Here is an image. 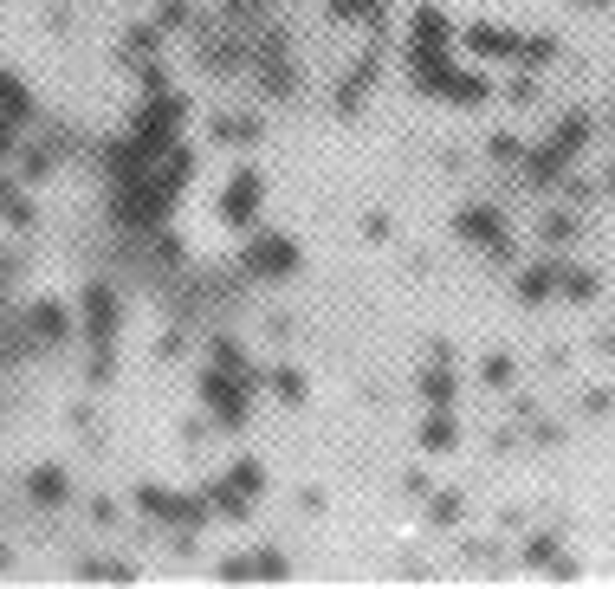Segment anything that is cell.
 Masks as SVG:
<instances>
[{
  "label": "cell",
  "instance_id": "cell-26",
  "mask_svg": "<svg viewBox=\"0 0 615 589\" xmlns=\"http://www.w3.org/2000/svg\"><path fill=\"white\" fill-rule=\"evenodd\" d=\"M460 512H467V505H460V492H434V505H428V518H434V525H454Z\"/></svg>",
  "mask_w": 615,
  "mask_h": 589
},
{
  "label": "cell",
  "instance_id": "cell-33",
  "mask_svg": "<svg viewBox=\"0 0 615 589\" xmlns=\"http://www.w3.org/2000/svg\"><path fill=\"white\" fill-rule=\"evenodd\" d=\"M570 234H577V227H570V214H551V221H544V240H551V246H564Z\"/></svg>",
  "mask_w": 615,
  "mask_h": 589
},
{
  "label": "cell",
  "instance_id": "cell-32",
  "mask_svg": "<svg viewBox=\"0 0 615 589\" xmlns=\"http://www.w3.org/2000/svg\"><path fill=\"white\" fill-rule=\"evenodd\" d=\"M20 123H26V117L0 111V156H13V149H20Z\"/></svg>",
  "mask_w": 615,
  "mask_h": 589
},
{
  "label": "cell",
  "instance_id": "cell-15",
  "mask_svg": "<svg viewBox=\"0 0 615 589\" xmlns=\"http://www.w3.org/2000/svg\"><path fill=\"white\" fill-rule=\"evenodd\" d=\"M454 363H428V376H421V402L428 408H454Z\"/></svg>",
  "mask_w": 615,
  "mask_h": 589
},
{
  "label": "cell",
  "instance_id": "cell-21",
  "mask_svg": "<svg viewBox=\"0 0 615 589\" xmlns=\"http://www.w3.org/2000/svg\"><path fill=\"white\" fill-rule=\"evenodd\" d=\"M551 285H557V266H538V272H525V279H518V298H525V305H544V298H551Z\"/></svg>",
  "mask_w": 615,
  "mask_h": 589
},
{
  "label": "cell",
  "instance_id": "cell-28",
  "mask_svg": "<svg viewBox=\"0 0 615 589\" xmlns=\"http://www.w3.org/2000/svg\"><path fill=\"white\" fill-rule=\"evenodd\" d=\"M253 577H292V564L266 544V551H253Z\"/></svg>",
  "mask_w": 615,
  "mask_h": 589
},
{
  "label": "cell",
  "instance_id": "cell-37",
  "mask_svg": "<svg viewBox=\"0 0 615 589\" xmlns=\"http://www.w3.org/2000/svg\"><path fill=\"white\" fill-rule=\"evenodd\" d=\"M0 570H7V544H0Z\"/></svg>",
  "mask_w": 615,
  "mask_h": 589
},
{
  "label": "cell",
  "instance_id": "cell-11",
  "mask_svg": "<svg viewBox=\"0 0 615 589\" xmlns=\"http://www.w3.org/2000/svg\"><path fill=\"white\" fill-rule=\"evenodd\" d=\"M460 39H467V52H480V59H518V52H525V39H518V33H499V26H467V33H460Z\"/></svg>",
  "mask_w": 615,
  "mask_h": 589
},
{
  "label": "cell",
  "instance_id": "cell-35",
  "mask_svg": "<svg viewBox=\"0 0 615 589\" xmlns=\"http://www.w3.org/2000/svg\"><path fill=\"white\" fill-rule=\"evenodd\" d=\"M91 518H98V525H117V499H91Z\"/></svg>",
  "mask_w": 615,
  "mask_h": 589
},
{
  "label": "cell",
  "instance_id": "cell-30",
  "mask_svg": "<svg viewBox=\"0 0 615 589\" xmlns=\"http://www.w3.org/2000/svg\"><path fill=\"white\" fill-rule=\"evenodd\" d=\"M143 98H169V72H162L156 59L143 65Z\"/></svg>",
  "mask_w": 615,
  "mask_h": 589
},
{
  "label": "cell",
  "instance_id": "cell-16",
  "mask_svg": "<svg viewBox=\"0 0 615 589\" xmlns=\"http://www.w3.org/2000/svg\"><path fill=\"white\" fill-rule=\"evenodd\" d=\"M324 13H331L337 26H382V20H389V13H382V0H331Z\"/></svg>",
  "mask_w": 615,
  "mask_h": 589
},
{
  "label": "cell",
  "instance_id": "cell-2",
  "mask_svg": "<svg viewBox=\"0 0 615 589\" xmlns=\"http://www.w3.org/2000/svg\"><path fill=\"white\" fill-rule=\"evenodd\" d=\"M195 389H201V402H208V415L234 434V428H246V408H253V389H259V382H253V376H234V369H221V363H208V369L195 376Z\"/></svg>",
  "mask_w": 615,
  "mask_h": 589
},
{
  "label": "cell",
  "instance_id": "cell-25",
  "mask_svg": "<svg viewBox=\"0 0 615 589\" xmlns=\"http://www.w3.org/2000/svg\"><path fill=\"white\" fill-rule=\"evenodd\" d=\"M486 156H492V162H525V143L499 130V136H486Z\"/></svg>",
  "mask_w": 615,
  "mask_h": 589
},
{
  "label": "cell",
  "instance_id": "cell-31",
  "mask_svg": "<svg viewBox=\"0 0 615 589\" xmlns=\"http://www.w3.org/2000/svg\"><path fill=\"white\" fill-rule=\"evenodd\" d=\"M486 389H505V382H512V356H486Z\"/></svg>",
  "mask_w": 615,
  "mask_h": 589
},
{
  "label": "cell",
  "instance_id": "cell-34",
  "mask_svg": "<svg viewBox=\"0 0 615 589\" xmlns=\"http://www.w3.org/2000/svg\"><path fill=\"white\" fill-rule=\"evenodd\" d=\"M363 240H389V214H369V221H363Z\"/></svg>",
  "mask_w": 615,
  "mask_h": 589
},
{
  "label": "cell",
  "instance_id": "cell-7",
  "mask_svg": "<svg viewBox=\"0 0 615 589\" xmlns=\"http://www.w3.org/2000/svg\"><path fill=\"white\" fill-rule=\"evenodd\" d=\"M78 318H85L91 344H117V285L91 279L85 292H78Z\"/></svg>",
  "mask_w": 615,
  "mask_h": 589
},
{
  "label": "cell",
  "instance_id": "cell-36",
  "mask_svg": "<svg viewBox=\"0 0 615 589\" xmlns=\"http://www.w3.org/2000/svg\"><path fill=\"white\" fill-rule=\"evenodd\" d=\"M182 344H188L182 331H162V344H156V356H182Z\"/></svg>",
  "mask_w": 615,
  "mask_h": 589
},
{
  "label": "cell",
  "instance_id": "cell-6",
  "mask_svg": "<svg viewBox=\"0 0 615 589\" xmlns=\"http://www.w3.org/2000/svg\"><path fill=\"white\" fill-rule=\"evenodd\" d=\"M382 46H389V20L369 26V52L344 72V85H337V117H357V111H363L369 85H376V72H382Z\"/></svg>",
  "mask_w": 615,
  "mask_h": 589
},
{
  "label": "cell",
  "instance_id": "cell-4",
  "mask_svg": "<svg viewBox=\"0 0 615 589\" xmlns=\"http://www.w3.org/2000/svg\"><path fill=\"white\" fill-rule=\"evenodd\" d=\"M240 272H246V279H259V285L292 279V272H298V240H285V234H253V240L240 246Z\"/></svg>",
  "mask_w": 615,
  "mask_h": 589
},
{
  "label": "cell",
  "instance_id": "cell-24",
  "mask_svg": "<svg viewBox=\"0 0 615 589\" xmlns=\"http://www.w3.org/2000/svg\"><path fill=\"white\" fill-rule=\"evenodd\" d=\"M52 162H59V149H26L20 175H26V182H39V175H52Z\"/></svg>",
  "mask_w": 615,
  "mask_h": 589
},
{
  "label": "cell",
  "instance_id": "cell-13",
  "mask_svg": "<svg viewBox=\"0 0 615 589\" xmlns=\"http://www.w3.org/2000/svg\"><path fill=\"white\" fill-rule=\"evenodd\" d=\"M26 492H33V505H46V512H52V505L72 499V479H65V467H52V460H46V467L26 473Z\"/></svg>",
  "mask_w": 615,
  "mask_h": 589
},
{
  "label": "cell",
  "instance_id": "cell-1",
  "mask_svg": "<svg viewBox=\"0 0 615 589\" xmlns=\"http://www.w3.org/2000/svg\"><path fill=\"white\" fill-rule=\"evenodd\" d=\"M188 123V98H143L136 104V117H130V149H136V162L143 169H156L162 156H175V130Z\"/></svg>",
  "mask_w": 615,
  "mask_h": 589
},
{
  "label": "cell",
  "instance_id": "cell-9",
  "mask_svg": "<svg viewBox=\"0 0 615 589\" xmlns=\"http://www.w3.org/2000/svg\"><path fill=\"white\" fill-rule=\"evenodd\" d=\"M447 39H454L447 13H441V7H421V13H415V33H408V65L441 59V52H447Z\"/></svg>",
  "mask_w": 615,
  "mask_h": 589
},
{
  "label": "cell",
  "instance_id": "cell-27",
  "mask_svg": "<svg viewBox=\"0 0 615 589\" xmlns=\"http://www.w3.org/2000/svg\"><path fill=\"white\" fill-rule=\"evenodd\" d=\"M188 20H195V7H188V0H169V7L156 13V26H162V33H182Z\"/></svg>",
  "mask_w": 615,
  "mask_h": 589
},
{
  "label": "cell",
  "instance_id": "cell-29",
  "mask_svg": "<svg viewBox=\"0 0 615 589\" xmlns=\"http://www.w3.org/2000/svg\"><path fill=\"white\" fill-rule=\"evenodd\" d=\"M259 7H266V0H221L227 26H253V20H259Z\"/></svg>",
  "mask_w": 615,
  "mask_h": 589
},
{
  "label": "cell",
  "instance_id": "cell-3",
  "mask_svg": "<svg viewBox=\"0 0 615 589\" xmlns=\"http://www.w3.org/2000/svg\"><path fill=\"white\" fill-rule=\"evenodd\" d=\"M408 72L421 78V91L441 104H486L492 98V78L486 72H467V65H447V59H421L408 65Z\"/></svg>",
  "mask_w": 615,
  "mask_h": 589
},
{
  "label": "cell",
  "instance_id": "cell-14",
  "mask_svg": "<svg viewBox=\"0 0 615 589\" xmlns=\"http://www.w3.org/2000/svg\"><path fill=\"white\" fill-rule=\"evenodd\" d=\"M26 324H33V337H39V344H65V337H72V318H65V305H59V298H39V305L26 311Z\"/></svg>",
  "mask_w": 615,
  "mask_h": 589
},
{
  "label": "cell",
  "instance_id": "cell-5",
  "mask_svg": "<svg viewBox=\"0 0 615 589\" xmlns=\"http://www.w3.org/2000/svg\"><path fill=\"white\" fill-rule=\"evenodd\" d=\"M136 505H143L156 525H208L214 518V505H208V492L201 499H188V492H169V486H136Z\"/></svg>",
  "mask_w": 615,
  "mask_h": 589
},
{
  "label": "cell",
  "instance_id": "cell-20",
  "mask_svg": "<svg viewBox=\"0 0 615 589\" xmlns=\"http://www.w3.org/2000/svg\"><path fill=\"white\" fill-rule=\"evenodd\" d=\"M214 363L221 369H234V376H253V382H266L253 363H246V350H240V337H214Z\"/></svg>",
  "mask_w": 615,
  "mask_h": 589
},
{
  "label": "cell",
  "instance_id": "cell-12",
  "mask_svg": "<svg viewBox=\"0 0 615 589\" xmlns=\"http://www.w3.org/2000/svg\"><path fill=\"white\" fill-rule=\"evenodd\" d=\"M454 447H460V421H454V408H434V415L421 421V454L441 460V454H454Z\"/></svg>",
  "mask_w": 615,
  "mask_h": 589
},
{
  "label": "cell",
  "instance_id": "cell-22",
  "mask_svg": "<svg viewBox=\"0 0 615 589\" xmlns=\"http://www.w3.org/2000/svg\"><path fill=\"white\" fill-rule=\"evenodd\" d=\"M156 46H162V26H130L123 33V59H149Z\"/></svg>",
  "mask_w": 615,
  "mask_h": 589
},
{
  "label": "cell",
  "instance_id": "cell-18",
  "mask_svg": "<svg viewBox=\"0 0 615 589\" xmlns=\"http://www.w3.org/2000/svg\"><path fill=\"white\" fill-rule=\"evenodd\" d=\"M214 143L253 149V143H259V117H214Z\"/></svg>",
  "mask_w": 615,
  "mask_h": 589
},
{
  "label": "cell",
  "instance_id": "cell-17",
  "mask_svg": "<svg viewBox=\"0 0 615 589\" xmlns=\"http://www.w3.org/2000/svg\"><path fill=\"white\" fill-rule=\"evenodd\" d=\"M266 389H272V395H279V402H285V408H305V395H311V382H305V369H292V363H285V369H272V376H266Z\"/></svg>",
  "mask_w": 615,
  "mask_h": 589
},
{
  "label": "cell",
  "instance_id": "cell-8",
  "mask_svg": "<svg viewBox=\"0 0 615 589\" xmlns=\"http://www.w3.org/2000/svg\"><path fill=\"white\" fill-rule=\"evenodd\" d=\"M454 234L460 240H480L492 259H512V234H505V214L499 208H460L454 214Z\"/></svg>",
  "mask_w": 615,
  "mask_h": 589
},
{
  "label": "cell",
  "instance_id": "cell-23",
  "mask_svg": "<svg viewBox=\"0 0 615 589\" xmlns=\"http://www.w3.org/2000/svg\"><path fill=\"white\" fill-rule=\"evenodd\" d=\"M78 577H98V583H130V564H111V557H85Z\"/></svg>",
  "mask_w": 615,
  "mask_h": 589
},
{
  "label": "cell",
  "instance_id": "cell-19",
  "mask_svg": "<svg viewBox=\"0 0 615 589\" xmlns=\"http://www.w3.org/2000/svg\"><path fill=\"white\" fill-rule=\"evenodd\" d=\"M0 221H7V227H20V234H26V227L39 221V214H33V201H26L20 188L7 182V175H0Z\"/></svg>",
  "mask_w": 615,
  "mask_h": 589
},
{
  "label": "cell",
  "instance_id": "cell-10",
  "mask_svg": "<svg viewBox=\"0 0 615 589\" xmlns=\"http://www.w3.org/2000/svg\"><path fill=\"white\" fill-rule=\"evenodd\" d=\"M253 214H259V175L234 169V182H227V195H221V221L240 234V227H253Z\"/></svg>",
  "mask_w": 615,
  "mask_h": 589
}]
</instances>
